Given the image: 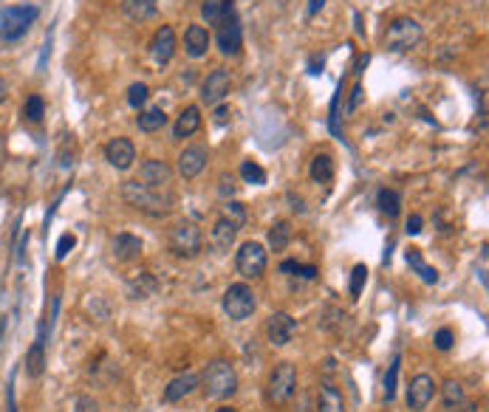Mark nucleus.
Segmentation results:
<instances>
[{
  "instance_id": "09e8293b",
  "label": "nucleus",
  "mask_w": 489,
  "mask_h": 412,
  "mask_svg": "<svg viewBox=\"0 0 489 412\" xmlns=\"http://www.w3.org/2000/svg\"><path fill=\"white\" fill-rule=\"evenodd\" d=\"M9 99V82L6 79H0V105Z\"/></svg>"
},
{
  "instance_id": "2f4dec72",
  "label": "nucleus",
  "mask_w": 489,
  "mask_h": 412,
  "mask_svg": "<svg viewBox=\"0 0 489 412\" xmlns=\"http://www.w3.org/2000/svg\"><path fill=\"white\" fill-rule=\"evenodd\" d=\"M128 288H130V297L133 299H145V297H150L156 291V280L150 274H139L136 280L128 282Z\"/></svg>"
},
{
  "instance_id": "c03bdc74",
  "label": "nucleus",
  "mask_w": 489,
  "mask_h": 412,
  "mask_svg": "<svg viewBox=\"0 0 489 412\" xmlns=\"http://www.w3.org/2000/svg\"><path fill=\"white\" fill-rule=\"evenodd\" d=\"M232 119V110L227 108V105H218V110H215V125H227Z\"/></svg>"
},
{
  "instance_id": "a878e982",
  "label": "nucleus",
  "mask_w": 489,
  "mask_h": 412,
  "mask_svg": "<svg viewBox=\"0 0 489 412\" xmlns=\"http://www.w3.org/2000/svg\"><path fill=\"white\" fill-rule=\"evenodd\" d=\"M201 14L210 25H221L230 14H232V0H204Z\"/></svg>"
},
{
  "instance_id": "f704fd0d",
  "label": "nucleus",
  "mask_w": 489,
  "mask_h": 412,
  "mask_svg": "<svg viewBox=\"0 0 489 412\" xmlns=\"http://www.w3.org/2000/svg\"><path fill=\"white\" fill-rule=\"evenodd\" d=\"M241 176H244L246 184H254V187H263V184H266V173H263V167L254 164V161H244Z\"/></svg>"
},
{
  "instance_id": "20e7f679",
  "label": "nucleus",
  "mask_w": 489,
  "mask_h": 412,
  "mask_svg": "<svg viewBox=\"0 0 489 412\" xmlns=\"http://www.w3.org/2000/svg\"><path fill=\"white\" fill-rule=\"evenodd\" d=\"M297 393V370L288 362L274 365V370L269 373V384H266V399L274 407H283L286 401H291Z\"/></svg>"
},
{
  "instance_id": "423d86ee",
  "label": "nucleus",
  "mask_w": 489,
  "mask_h": 412,
  "mask_svg": "<svg viewBox=\"0 0 489 412\" xmlns=\"http://www.w3.org/2000/svg\"><path fill=\"white\" fill-rule=\"evenodd\" d=\"M419 40H422V25H419V20H413V17H396V20L388 25V31H385V45H388V51H393V54L410 51Z\"/></svg>"
},
{
  "instance_id": "a211bd4d",
  "label": "nucleus",
  "mask_w": 489,
  "mask_h": 412,
  "mask_svg": "<svg viewBox=\"0 0 489 412\" xmlns=\"http://www.w3.org/2000/svg\"><path fill=\"white\" fill-rule=\"evenodd\" d=\"M111 248H113V257H116L119 263H133V260H139V254H142V240L133 237V234H128V231H122V234L113 237Z\"/></svg>"
},
{
  "instance_id": "473e14b6",
  "label": "nucleus",
  "mask_w": 489,
  "mask_h": 412,
  "mask_svg": "<svg viewBox=\"0 0 489 412\" xmlns=\"http://www.w3.org/2000/svg\"><path fill=\"white\" fill-rule=\"evenodd\" d=\"M43 116H45V102H43V96H28L26 99V105H23V119L26 122H43Z\"/></svg>"
},
{
  "instance_id": "f257e3e1",
  "label": "nucleus",
  "mask_w": 489,
  "mask_h": 412,
  "mask_svg": "<svg viewBox=\"0 0 489 412\" xmlns=\"http://www.w3.org/2000/svg\"><path fill=\"white\" fill-rule=\"evenodd\" d=\"M122 198L133 209L145 212V214H153V217H162L173 209V195L164 190H153L147 184H139V181H125L122 187Z\"/></svg>"
},
{
  "instance_id": "79ce46f5",
  "label": "nucleus",
  "mask_w": 489,
  "mask_h": 412,
  "mask_svg": "<svg viewBox=\"0 0 489 412\" xmlns=\"http://www.w3.org/2000/svg\"><path fill=\"white\" fill-rule=\"evenodd\" d=\"M77 412H96V401L91 396H79L77 399Z\"/></svg>"
},
{
  "instance_id": "0eeeda50",
  "label": "nucleus",
  "mask_w": 489,
  "mask_h": 412,
  "mask_svg": "<svg viewBox=\"0 0 489 412\" xmlns=\"http://www.w3.org/2000/svg\"><path fill=\"white\" fill-rule=\"evenodd\" d=\"M224 311L232 322H246L257 311V297L246 282H235L224 291Z\"/></svg>"
},
{
  "instance_id": "9b49d317",
  "label": "nucleus",
  "mask_w": 489,
  "mask_h": 412,
  "mask_svg": "<svg viewBox=\"0 0 489 412\" xmlns=\"http://www.w3.org/2000/svg\"><path fill=\"white\" fill-rule=\"evenodd\" d=\"M218 48L224 57H235L241 54L244 48V31H241V23L235 14H230L221 25H218Z\"/></svg>"
},
{
  "instance_id": "e433bc0d",
  "label": "nucleus",
  "mask_w": 489,
  "mask_h": 412,
  "mask_svg": "<svg viewBox=\"0 0 489 412\" xmlns=\"http://www.w3.org/2000/svg\"><path fill=\"white\" fill-rule=\"evenodd\" d=\"M365 282H368V268L359 263V265H354V271H351V297H359L362 294V288H365Z\"/></svg>"
},
{
  "instance_id": "de8ad7c7",
  "label": "nucleus",
  "mask_w": 489,
  "mask_h": 412,
  "mask_svg": "<svg viewBox=\"0 0 489 412\" xmlns=\"http://www.w3.org/2000/svg\"><path fill=\"white\" fill-rule=\"evenodd\" d=\"M288 201H291V209H294V212H300V214H303V212H305V201H303V198H294V195H288Z\"/></svg>"
},
{
  "instance_id": "412c9836",
  "label": "nucleus",
  "mask_w": 489,
  "mask_h": 412,
  "mask_svg": "<svg viewBox=\"0 0 489 412\" xmlns=\"http://www.w3.org/2000/svg\"><path fill=\"white\" fill-rule=\"evenodd\" d=\"M122 14L133 23H145L159 14V6L156 0H122Z\"/></svg>"
},
{
  "instance_id": "1a4fd4ad",
  "label": "nucleus",
  "mask_w": 489,
  "mask_h": 412,
  "mask_svg": "<svg viewBox=\"0 0 489 412\" xmlns=\"http://www.w3.org/2000/svg\"><path fill=\"white\" fill-rule=\"evenodd\" d=\"M230 88H232L230 71H227V68H215L213 74H207V79H204V85H201V102L210 105V108H213V105H221V102L227 99Z\"/></svg>"
},
{
  "instance_id": "ddd939ff",
  "label": "nucleus",
  "mask_w": 489,
  "mask_h": 412,
  "mask_svg": "<svg viewBox=\"0 0 489 412\" xmlns=\"http://www.w3.org/2000/svg\"><path fill=\"white\" fill-rule=\"evenodd\" d=\"M105 159H108V164H111L113 170H122V173H125V170H130L133 161H136V147H133V142L125 139V136L111 139L108 147H105Z\"/></svg>"
},
{
  "instance_id": "b1692460",
  "label": "nucleus",
  "mask_w": 489,
  "mask_h": 412,
  "mask_svg": "<svg viewBox=\"0 0 489 412\" xmlns=\"http://www.w3.org/2000/svg\"><path fill=\"white\" fill-rule=\"evenodd\" d=\"M317 412H345V399L334 384H322L320 387V399H317Z\"/></svg>"
},
{
  "instance_id": "39448f33",
  "label": "nucleus",
  "mask_w": 489,
  "mask_h": 412,
  "mask_svg": "<svg viewBox=\"0 0 489 412\" xmlns=\"http://www.w3.org/2000/svg\"><path fill=\"white\" fill-rule=\"evenodd\" d=\"M167 246L176 257H184V260H193L201 254V246H204V237H201V229L193 223V220H181L170 229V237H167Z\"/></svg>"
},
{
  "instance_id": "7c9ffc66",
  "label": "nucleus",
  "mask_w": 489,
  "mask_h": 412,
  "mask_svg": "<svg viewBox=\"0 0 489 412\" xmlns=\"http://www.w3.org/2000/svg\"><path fill=\"white\" fill-rule=\"evenodd\" d=\"M376 206H379V212H382V214L396 217V214L402 212V195H399L396 190H379V195H376Z\"/></svg>"
},
{
  "instance_id": "4468645a",
  "label": "nucleus",
  "mask_w": 489,
  "mask_h": 412,
  "mask_svg": "<svg viewBox=\"0 0 489 412\" xmlns=\"http://www.w3.org/2000/svg\"><path fill=\"white\" fill-rule=\"evenodd\" d=\"M139 178H142V184H147V187H153V190H167V184L173 181V170L167 167V161L147 159V161L139 167Z\"/></svg>"
},
{
  "instance_id": "f8f14e48",
  "label": "nucleus",
  "mask_w": 489,
  "mask_h": 412,
  "mask_svg": "<svg viewBox=\"0 0 489 412\" xmlns=\"http://www.w3.org/2000/svg\"><path fill=\"white\" fill-rule=\"evenodd\" d=\"M297 333V319H291L288 314H271L269 316V325H266V336H269V345L274 348H286Z\"/></svg>"
},
{
  "instance_id": "c9c22d12",
  "label": "nucleus",
  "mask_w": 489,
  "mask_h": 412,
  "mask_svg": "<svg viewBox=\"0 0 489 412\" xmlns=\"http://www.w3.org/2000/svg\"><path fill=\"white\" fill-rule=\"evenodd\" d=\"M147 96H150V88H147L145 82H133V85L128 88V105L136 108V110L147 102Z\"/></svg>"
},
{
  "instance_id": "bb28decb",
  "label": "nucleus",
  "mask_w": 489,
  "mask_h": 412,
  "mask_svg": "<svg viewBox=\"0 0 489 412\" xmlns=\"http://www.w3.org/2000/svg\"><path fill=\"white\" fill-rule=\"evenodd\" d=\"M311 178L317 184H331L334 181V159L328 153L314 156V161H311Z\"/></svg>"
},
{
  "instance_id": "37998d69",
  "label": "nucleus",
  "mask_w": 489,
  "mask_h": 412,
  "mask_svg": "<svg viewBox=\"0 0 489 412\" xmlns=\"http://www.w3.org/2000/svg\"><path fill=\"white\" fill-rule=\"evenodd\" d=\"M422 226H425V220H422L419 214H413V217H408L405 231H408V234H419V231H422Z\"/></svg>"
},
{
  "instance_id": "cd10ccee",
  "label": "nucleus",
  "mask_w": 489,
  "mask_h": 412,
  "mask_svg": "<svg viewBox=\"0 0 489 412\" xmlns=\"http://www.w3.org/2000/svg\"><path fill=\"white\" fill-rule=\"evenodd\" d=\"M139 130L142 133H159L164 125H167V113L162 110V108H150V110H145V113H139Z\"/></svg>"
},
{
  "instance_id": "49530a36",
  "label": "nucleus",
  "mask_w": 489,
  "mask_h": 412,
  "mask_svg": "<svg viewBox=\"0 0 489 412\" xmlns=\"http://www.w3.org/2000/svg\"><path fill=\"white\" fill-rule=\"evenodd\" d=\"M322 6H325V0H308V17H314L317 11H322Z\"/></svg>"
},
{
  "instance_id": "58836bf2",
  "label": "nucleus",
  "mask_w": 489,
  "mask_h": 412,
  "mask_svg": "<svg viewBox=\"0 0 489 412\" xmlns=\"http://www.w3.org/2000/svg\"><path fill=\"white\" fill-rule=\"evenodd\" d=\"M224 217H230V220H235V223L241 226V223L246 220V209H244V204H238V201L227 204V214H224Z\"/></svg>"
},
{
  "instance_id": "9d476101",
  "label": "nucleus",
  "mask_w": 489,
  "mask_h": 412,
  "mask_svg": "<svg viewBox=\"0 0 489 412\" xmlns=\"http://www.w3.org/2000/svg\"><path fill=\"white\" fill-rule=\"evenodd\" d=\"M433 399H436V382H433V376L419 373L410 382V387H408V407L413 412H425L430 407Z\"/></svg>"
},
{
  "instance_id": "f03ea898",
  "label": "nucleus",
  "mask_w": 489,
  "mask_h": 412,
  "mask_svg": "<svg viewBox=\"0 0 489 412\" xmlns=\"http://www.w3.org/2000/svg\"><path fill=\"white\" fill-rule=\"evenodd\" d=\"M201 390L207 393V399H232L238 393V373L230 362L215 359L207 365V370L198 379Z\"/></svg>"
},
{
  "instance_id": "393cba45",
  "label": "nucleus",
  "mask_w": 489,
  "mask_h": 412,
  "mask_svg": "<svg viewBox=\"0 0 489 412\" xmlns=\"http://www.w3.org/2000/svg\"><path fill=\"white\" fill-rule=\"evenodd\" d=\"M405 260H408V265H410L427 285H436V282H439V271H436L433 265L425 263V257H422L419 248H408V251H405Z\"/></svg>"
},
{
  "instance_id": "6e6552de",
  "label": "nucleus",
  "mask_w": 489,
  "mask_h": 412,
  "mask_svg": "<svg viewBox=\"0 0 489 412\" xmlns=\"http://www.w3.org/2000/svg\"><path fill=\"white\" fill-rule=\"evenodd\" d=\"M266 265H269V254H266V248H263L260 243L249 240V243H244V246L238 248L235 268H238L241 277H246V280H257V277L266 271Z\"/></svg>"
},
{
  "instance_id": "f3484780",
  "label": "nucleus",
  "mask_w": 489,
  "mask_h": 412,
  "mask_svg": "<svg viewBox=\"0 0 489 412\" xmlns=\"http://www.w3.org/2000/svg\"><path fill=\"white\" fill-rule=\"evenodd\" d=\"M184 51L193 59H201L210 51V31L204 25H190L184 31Z\"/></svg>"
},
{
  "instance_id": "aec40b11",
  "label": "nucleus",
  "mask_w": 489,
  "mask_h": 412,
  "mask_svg": "<svg viewBox=\"0 0 489 412\" xmlns=\"http://www.w3.org/2000/svg\"><path fill=\"white\" fill-rule=\"evenodd\" d=\"M238 223L235 220H230V217H221L215 226H213V246L218 248V251H230L232 246H235V237H238Z\"/></svg>"
},
{
  "instance_id": "c85d7f7f",
  "label": "nucleus",
  "mask_w": 489,
  "mask_h": 412,
  "mask_svg": "<svg viewBox=\"0 0 489 412\" xmlns=\"http://www.w3.org/2000/svg\"><path fill=\"white\" fill-rule=\"evenodd\" d=\"M442 401L450 412H456L464 404V387L456 382V379H447L444 387H442Z\"/></svg>"
},
{
  "instance_id": "5701e85b",
  "label": "nucleus",
  "mask_w": 489,
  "mask_h": 412,
  "mask_svg": "<svg viewBox=\"0 0 489 412\" xmlns=\"http://www.w3.org/2000/svg\"><path fill=\"white\" fill-rule=\"evenodd\" d=\"M26 373H28V379H40L45 373V339H43V331H40L37 342L31 345V350L26 353Z\"/></svg>"
},
{
  "instance_id": "6ab92c4d",
  "label": "nucleus",
  "mask_w": 489,
  "mask_h": 412,
  "mask_svg": "<svg viewBox=\"0 0 489 412\" xmlns=\"http://www.w3.org/2000/svg\"><path fill=\"white\" fill-rule=\"evenodd\" d=\"M198 390V376L196 373H184V376H176L167 387H164V401H170V404H176V401H181V399H187V396H193Z\"/></svg>"
},
{
  "instance_id": "4c0bfd02",
  "label": "nucleus",
  "mask_w": 489,
  "mask_h": 412,
  "mask_svg": "<svg viewBox=\"0 0 489 412\" xmlns=\"http://www.w3.org/2000/svg\"><path fill=\"white\" fill-rule=\"evenodd\" d=\"M77 246V237L74 234H62L60 243H57V260H65L71 254V248Z\"/></svg>"
},
{
  "instance_id": "a18cd8bd",
  "label": "nucleus",
  "mask_w": 489,
  "mask_h": 412,
  "mask_svg": "<svg viewBox=\"0 0 489 412\" xmlns=\"http://www.w3.org/2000/svg\"><path fill=\"white\" fill-rule=\"evenodd\" d=\"M280 271L294 277V274H300V263L297 260H286V263H280Z\"/></svg>"
},
{
  "instance_id": "c756f323",
  "label": "nucleus",
  "mask_w": 489,
  "mask_h": 412,
  "mask_svg": "<svg viewBox=\"0 0 489 412\" xmlns=\"http://www.w3.org/2000/svg\"><path fill=\"white\" fill-rule=\"evenodd\" d=\"M291 240V223L288 220H277L271 229H269V246L271 251H283Z\"/></svg>"
},
{
  "instance_id": "72a5a7b5",
  "label": "nucleus",
  "mask_w": 489,
  "mask_h": 412,
  "mask_svg": "<svg viewBox=\"0 0 489 412\" xmlns=\"http://www.w3.org/2000/svg\"><path fill=\"white\" fill-rule=\"evenodd\" d=\"M399 367H402V356H396L388 367V376H385V401H393L396 399V382H399Z\"/></svg>"
},
{
  "instance_id": "4be33fe9",
  "label": "nucleus",
  "mask_w": 489,
  "mask_h": 412,
  "mask_svg": "<svg viewBox=\"0 0 489 412\" xmlns=\"http://www.w3.org/2000/svg\"><path fill=\"white\" fill-rule=\"evenodd\" d=\"M198 127H201V110H198L196 105H190V108H184L181 116L176 119L173 136H176V139H187V136L198 133Z\"/></svg>"
},
{
  "instance_id": "3c124183",
  "label": "nucleus",
  "mask_w": 489,
  "mask_h": 412,
  "mask_svg": "<svg viewBox=\"0 0 489 412\" xmlns=\"http://www.w3.org/2000/svg\"><path fill=\"white\" fill-rule=\"evenodd\" d=\"M215 412H238L235 407H221V410H215Z\"/></svg>"
},
{
  "instance_id": "a19ab883",
  "label": "nucleus",
  "mask_w": 489,
  "mask_h": 412,
  "mask_svg": "<svg viewBox=\"0 0 489 412\" xmlns=\"http://www.w3.org/2000/svg\"><path fill=\"white\" fill-rule=\"evenodd\" d=\"M453 339H456L453 331H450V328H442V331L436 333V348H439V350H450V348H453Z\"/></svg>"
},
{
  "instance_id": "7ed1b4c3",
  "label": "nucleus",
  "mask_w": 489,
  "mask_h": 412,
  "mask_svg": "<svg viewBox=\"0 0 489 412\" xmlns=\"http://www.w3.org/2000/svg\"><path fill=\"white\" fill-rule=\"evenodd\" d=\"M37 17H40V6H34V3L3 6V8H0V37L9 40V42L20 40V37L34 25Z\"/></svg>"
},
{
  "instance_id": "2eb2a0df",
  "label": "nucleus",
  "mask_w": 489,
  "mask_h": 412,
  "mask_svg": "<svg viewBox=\"0 0 489 412\" xmlns=\"http://www.w3.org/2000/svg\"><path fill=\"white\" fill-rule=\"evenodd\" d=\"M173 54H176V31H173V25H162L150 42V57L156 65H167L173 59Z\"/></svg>"
},
{
  "instance_id": "dca6fc26",
  "label": "nucleus",
  "mask_w": 489,
  "mask_h": 412,
  "mask_svg": "<svg viewBox=\"0 0 489 412\" xmlns=\"http://www.w3.org/2000/svg\"><path fill=\"white\" fill-rule=\"evenodd\" d=\"M207 159H210V153H207L204 144L184 147V153L179 156V173H181V178H196V176H201V170L207 167Z\"/></svg>"
},
{
  "instance_id": "8fccbe9b",
  "label": "nucleus",
  "mask_w": 489,
  "mask_h": 412,
  "mask_svg": "<svg viewBox=\"0 0 489 412\" xmlns=\"http://www.w3.org/2000/svg\"><path fill=\"white\" fill-rule=\"evenodd\" d=\"M9 412H17V404H14V390L9 384Z\"/></svg>"
},
{
  "instance_id": "ea45409f",
  "label": "nucleus",
  "mask_w": 489,
  "mask_h": 412,
  "mask_svg": "<svg viewBox=\"0 0 489 412\" xmlns=\"http://www.w3.org/2000/svg\"><path fill=\"white\" fill-rule=\"evenodd\" d=\"M362 99H365V88L356 82L354 85V91H351V102H348V113H356L359 110V105H362Z\"/></svg>"
}]
</instances>
